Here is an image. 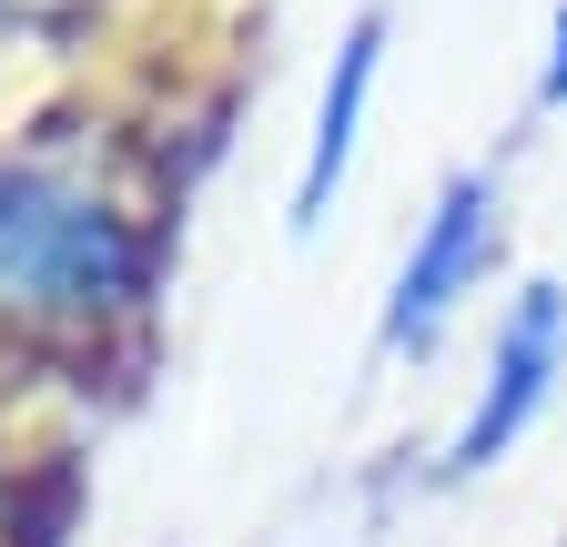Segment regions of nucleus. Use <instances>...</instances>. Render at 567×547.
Wrapping results in <instances>:
<instances>
[{"instance_id":"1","label":"nucleus","mask_w":567,"mask_h":547,"mask_svg":"<svg viewBox=\"0 0 567 547\" xmlns=\"http://www.w3.org/2000/svg\"><path fill=\"white\" fill-rule=\"evenodd\" d=\"M112 295H132V234L41 173H0V305L92 314Z\"/></svg>"},{"instance_id":"2","label":"nucleus","mask_w":567,"mask_h":547,"mask_svg":"<svg viewBox=\"0 0 567 547\" xmlns=\"http://www.w3.org/2000/svg\"><path fill=\"white\" fill-rule=\"evenodd\" d=\"M557 365H567V295H557V285H527V305H517V324H507V345H496V375H486L476 416H466V436H456V466H486L496 446H507V436L537 416V405H547Z\"/></svg>"},{"instance_id":"3","label":"nucleus","mask_w":567,"mask_h":547,"mask_svg":"<svg viewBox=\"0 0 567 547\" xmlns=\"http://www.w3.org/2000/svg\"><path fill=\"white\" fill-rule=\"evenodd\" d=\"M476 254H486V183H456V193L436 203V224H425L415 264L395 274V305H385V345H425V334H436V314L456 305V285L476 274Z\"/></svg>"},{"instance_id":"4","label":"nucleus","mask_w":567,"mask_h":547,"mask_svg":"<svg viewBox=\"0 0 567 547\" xmlns=\"http://www.w3.org/2000/svg\"><path fill=\"white\" fill-rule=\"evenodd\" d=\"M375 21H354V41H344V72H334V92H324V132H315V163H305V214L324 203V183H334V163H344V143H354V112H365V82H375Z\"/></svg>"},{"instance_id":"5","label":"nucleus","mask_w":567,"mask_h":547,"mask_svg":"<svg viewBox=\"0 0 567 547\" xmlns=\"http://www.w3.org/2000/svg\"><path fill=\"white\" fill-rule=\"evenodd\" d=\"M547 102H567V21H557V61H547Z\"/></svg>"}]
</instances>
